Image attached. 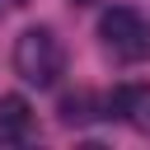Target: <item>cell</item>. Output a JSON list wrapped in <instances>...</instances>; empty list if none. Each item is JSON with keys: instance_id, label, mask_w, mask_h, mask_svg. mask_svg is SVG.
Masks as SVG:
<instances>
[{"instance_id": "6da1fadb", "label": "cell", "mask_w": 150, "mask_h": 150, "mask_svg": "<svg viewBox=\"0 0 150 150\" xmlns=\"http://www.w3.org/2000/svg\"><path fill=\"white\" fill-rule=\"evenodd\" d=\"M66 70V47L52 28H28L19 33L14 42V75L23 84H38V89H52Z\"/></svg>"}, {"instance_id": "7a4b0ae2", "label": "cell", "mask_w": 150, "mask_h": 150, "mask_svg": "<svg viewBox=\"0 0 150 150\" xmlns=\"http://www.w3.org/2000/svg\"><path fill=\"white\" fill-rule=\"evenodd\" d=\"M98 38H103V47H108V52H117V56H127V61L145 56V47H150L141 14H136V9H127V5L103 9V19H98Z\"/></svg>"}, {"instance_id": "3957f363", "label": "cell", "mask_w": 150, "mask_h": 150, "mask_svg": "<svg viewBox=\"0 0 150 150\" xmlns=\"http://www.w3.org/2000/svg\"><path fill=\"white\" fill-rule=\"evenodd\" d=\"M33 131V108L23 94H0V145H19Z\"/></svg>"}, {"instance_id": "277c9868", "label": "cell", "mask_w": 150, "mask_h": 150, "mask_svg": "<svg viewBox=\"0 0 150 150\" xmlns=\"http://www.w3.org/2000/svg\"><path fill=\"white\" fill-rule=\"evenodd\" d=\"M94 108H103V103H98V98H94L89 89H75V94H66V98L56 103V117H61L66 127H84L89 117H98Z\"/></svg>"}, {"instance_id": "5b68a950", "label": "cell", "mask_w": 150, "mask_h": 150, "mask_svg": "<svg viewBox=\"0 0 150 150\" xmlns=\"http://www.w3.org/2000/svg\"><path fill=\"white\" fill-rule=\"evenodd\" d=\"M141 98H145V89H141V84H117V89L103 98V117H136Z\"/></svg>"}, {"instance_id": "8992f818", "label": "cell", "mask_w": 150, "mask_h": 150, "mask_svg": "<svg viewBox=\"0 0 150 150\" xmlns=\"http://www.w3.org/2000/svg\"><path fill=\"white\" fill-rule=\"evenodd\" d=\"M141 131H150V89H145V98H141V108H136V117H131Z\"/></svg>"}]
</instances>
